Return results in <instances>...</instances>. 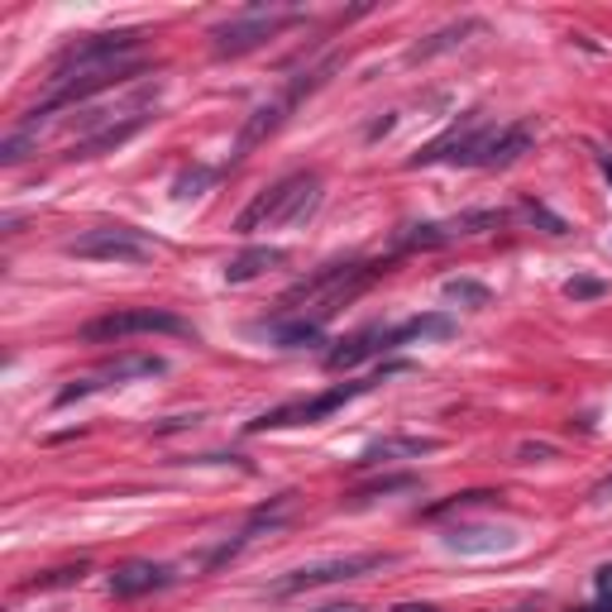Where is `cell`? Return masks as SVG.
<instances>
[{
  "instance_id": "3957f363",
  "label": "cell",
  "mask_w": 612,
  "mask_h": 612,
  "mask_svg": "<svg viewBox=\"0 0 612 612\" xmlns=\"http://www.w3.org/2000/svg\"><path fill=\"white\" fill-rule=\"evenodd\" d=\"M320 206V177L316 172H293L283 182L264 187L245 211L235 216V230L239 235H254V230H273V225H302Z\"/></svg>"
},
{
  "instance_id": "8fae6325",
  "label": "cell",
  "mask_w": 612,
  "mask_h": 612,
  "mask_svg": "<svg viewBox=\"0 0 612 612\" xmlns=\"http://www.w3.org/2000/svg\"><path fill=\"white\" fill-rule=\"evenodd\" d=\"M297 14H273V10H249V14H239V20H230V24H220L216 29V53L225 58V53H249V48H259L264 39H273L283 24H293Z\"/></svg>"
},
{
  "instance_id": "7c38bea8",
  "label": "cell",
  "mask_w": 612,
  "mask_h": 612,
  "mask_svg": "<svg viewBox=\"0 0 612 612\" xmlns=\"http://www.w3.org/2000/svg\"><path fill=\"white\" fill-rule=\"evenodd\" d=\"M531 144H536V125L531 120H512V125H497L483 144V164L478 168H512L522 154H531Z\"/></svg>"
},
{
  "instance_id": "d6986e66",
  "label": "cell",
  "mask_w": 612,
  "mask_h": 612,
  "mask_svg": "<svg viewBox=\"0 0 612 612\" xmlns=\"http://www.w3.org/2000/svg\"><path fill=\"white\" fill-rule=\"evenodd\" d=\"M278 264H287V249H278V245H254V249L239 254V259L225 264V283H249V278H259V273L278 268Z\"/></svg>"
},
{
  "instance_id": "603a6c76",
  "label": "cell",
  "mask_w": 612,
  "mask_h": 612,
  "mask_svg": "<svg viewBox=\"0 0 612 612\" xmlns=\"http://www.w3.org/2000/svg\"><path fill=\"white\" fill-rule=\"evenodd\" d=\"M29 149H39V135L34 130H10L6 144H0V164H20V158H29Z\"/></svg>"
},
{
  "instance_id": "5b68a950",
  "label": "cell",
  "mask_w": 612,
  "mask_h": 612,
  "mask_svg": "<svg viewBox=\"0 0 612 612\" xmlns=\"http://www.w3.org/2000/svg\"><path fill=\"white\" fill-rule=\"evenodd\" d=\"M68 259H91V264H149L158 254V239L130 225H96V230L77 235L62 245Z\"/></svg>"
},
{
  "instance_id": "e0dca14e",
  "label": "cell",
  "mask_w": 612,
  "mask_h": 612,
  "mask_svg": "<svg viewBox=\"0 0 612 612\" xmlns=\"http://www.w3.org/2000/svg\"><path fill=\"white\" fill-rule=\"evenodd\" d=\"M445 545L460 555H493V551H507L512 545V531H497V526H455L445 531Z\"/></svg>"
},
{
  "instance_id": "9c48e42d",
  "label": "cell",
  "mask_w": 612,
  "mask_h": 612,
  "mask_svg": "<svg viewBox=\"0 0 612 612\" xmlns=\"http://www.w3.org/2000/svg\"><path fill=\"white\" fill-rule=\"evenodd\" d=\"M383 565H393V555H345V560H326V565H302V570H293L287 579H278V584H273V593H278V599H287V593L320 589V584H340V579H359V574L383 570Z\"/></svg>"
},
{
  "instance_id": "4fadbf2b",
  "label": "cell",
  "mask_w": 612,
  "mask_h": 612,
  "mask_svg": "<svg viewBox=\"0 0 612 612\" xmlns=\"http://www.w3.org/2000/svg\"><path fill=\"white\" fill-rule=\"evenodd\" d=\"M374 354H393V349H388V326H364V330H354L349 340H340V345L326 354V368H330V374H345V368L374 359Z\"/></svg>"
},
{
  "instance_id": "cb8c5ba5",
  "label": "cell",
  "mask_w": 612,
  "mask_h": 612,
  "mask_svg": "<svg viewBox=\"0 0 612 612\" xmlns=\"http://www.w3.org/2000/svg\"><path fill=\"white\" fill-rule=\"evenodd\" d=\"M422 478H412V474H393V478H378V483H368V488L354 493V503H368V497H388V493H407L416 488Z\"/></svg>"
},
{
  "instance_id": "f546056e",
  "label": "cell",
  "mask_w": 612,
  "mask_h": 612,
  "mask_svg": "<svg viewBox=\"0 0 612 612\" xmlns=\"http://www.w3.org/2000/svg\"><path fill=\"white\" fill-rule=\"evenodd\" d=\"M316 612H368V608H359V603H326V608H316Z\"/></svg>"
},
{
  "instance_id": "7402d4cb",
  "label": "cell",
  "mask_w": 612,
  "mask_h": 612,
  "mask_svg": "<svg viewBox=\"0 0 612 612\" xmlns=\"http://www.w3.org/2000/svg\"><path fill=\"white\" fill-rule=\"evenodd\" d=\"M441 297L445 302H460V306H488V287L474 283V278H450L441 287Z\"/></svg>"
},
{
  "instance_id": "4316f807",
  "label": "cell",
  "mask_w": 612,
  "mask_h": 612,
  "mask_svg": "<svg viewBox=\"0 0 612 612\" xmlns=\"http://www.w3.org/2000/svg\"><path fill=\"white\" fill-rule=\"evenodd\" d=\"M593 589H599V603H603V612H612V565H603V570H599V579H593Z\"/></svg>"
},
{
  "instance_id": "277c9868",
  "label": "cell",
  "mask_w": 612,
  "mask_h": 612,
  "mask_svg": "<svg viewBox=\"0 0 612 612\" xmlns=\"http://www.w3.org/2000/svg\"><path fill=\"white\" fill-rule=\"evenodd\" d=\"M130 335H172V340H197V326L187 316L168 312V306H125V312L96 316L82 326V340L110 345V340H130Z\"/></svg>"
},
{
  "instance_id": "484cf974",
  "label": "cell",
  "mask_w": 612,
  "mask_h": 612,
  "mask_svg": "<svg viewBox=\"0 0 612 612\" xmlns=\"http://www.w3.org/2000/svg\"><path fill=\"white\" fill-rule=\"evenodd\" d=\"M565 297H574V302L603 297V283H599V278H570V283H565Z\"/></svg>"
},
{
  "instance_id": "ffe728a7",
  "label": "cell",
  "mask_w": 612,
  "mask_h": 612,
  "mask_svg": "<svg viewBox=\"0 0 612 612\" xmlns=\"http://www.w3.org/2000/svg\"><path fill=\"white\" fill-rule=\"evenodd\" d=\"M320 330H326V326H316V320H302V316H293V320H273V326H264L268 340H273V345H283V349L320 345Z\"/></svg>"
},
{
  "instance_id": "52a82bcc",
  "label": "cell",
  "mask_w": 612,
  "mask_h": 612,
  "mask_svg": "<svg viewBox=\"0 0 612 612\" xmlns=\"http://www.w3.org/2000/svg\"><path fill=\"white\" fill-rule=\"evenodd\" d=\"M335 68V62H326V68H316V72H306V77H297L293 87H287L283 96H273V101H264L254 116L245 120V130H239V139H235V158H245L249 149H259V144L268 139V135H278V125L287 120V110H293L306 91H316L320 82H326V72Z\"/></svg>"
},
{
  "instance_id": "1f68e13d",
  "label": "cell",
  "mask_w": 612,
  "mask_h": 612,
  "mask_svg": "<svg viewBox=\"0 0 612 612\" xmlns=\"http://www.w3.org/2000/svg\"><path fill=\"white\" fill-rule=\"evenodd\" d=\"M393 612H436V608H426V603H397Z\"/></svg>"
},
{
  "instance_id": "7a4b0ae2",
  "label": "cell",
  "mask_w": 612,
  "mask_h": 612,
  "mask_svg": "<svg viewBox=\"0 0 612 612\" xmlns=\"http://www.w3.org/2000/svg\"><path fill=\"white\" fill-rule=\"evenodd\" d=\"M407 368H412V364L388 359V364H378L368 378H349V383H335V388L316 393V397L283 402V407H273V412H264V416H254V422H249L245 431H249V436H264V431H283V426H316V422H326V416H335L340 407H349L354 397L374 393L383 378H393V374H407Z\"/></svg>"
},
{
  "instance_id": "ba28073f",
  "label": "cell",
  "mask_w": 612,
  "mask_h": 612,
  "mask_svg": "<svg viewBox=\"0 0 612 612\" xmlns=\"http://www.w3.org/2000/svg\"><path fill=\"white\" fill-rule=\"evenodd\" d=\"M493 135V125H483V120H464L455 125L450 135H441L436 144H426L422 154H412L407 158V168H431V164H450V168H478L483 164V144H488Z\"/></svg>"
},
{
  "instance_id": "5bb4252c",
  "label": "cell",
  "mask_w": 612,
  "mask_h": 612,
  "mask_svg": "<svg viewBox=\"0 0 612 612\" xmlns=\"http://www.w3.org/2000/svg\"><path fill=\"white\" fill-rule=\"evenodd\" d=\"M441 441L436 436H383L374 445H364V455L354 460L359 470H378V464H393V460H422V455H436Z\"/></svg>"
},
{
  "instance_id": "d4e9b609",
  "label": "cell",
  "mask_w": 612,
  "mask_h": 612,
  "mask_svg": "<svg viewBox=\"0 0 612 612\" xmlns=\"http://www.w3.org/2000/svg\"><path fill=\"white\" fill-rule=\"evenodd\" d=\"M87 565H68V570H48L43 579H29L24 593H39V589H62V584H82Z\"/></svg>"
},
{
  "instance_id": "6da1fadb",
  "label": "cell",
  "mask_w": 612,
  "mask_h": 612,
  "mask_svg": "<svg viewBox=\"0 0 612 612\" xmlns=\"http://www.w3.org/2000/svg\"><path fill=\"white\" fill-rule=\"evenodd\" d=\"M393 259H354V264H326L316 273H306L302 283H293L283 293V312H293L302 320H316V326H326V320L340 312L345 302H354L359 293H368L383 273H388Z\"/></svg>"
},
{
  "instance_id": "44dd1931",
  "label": "cell",
  "mask_w": 612,
  "mask_h": 612,
  "mask_svg": "<svg viewBox=\"0 0 612 612\" xmlns=\"http://www.w3.org/2000/svg\"><path fill=\"white\" fill-rule=\"evenodd\" d=\"M478 20H464V24H450V29H441L431 43H416L412 48V58H436V53H445V48H455V43H464V34H478Z\"/></svg>"
},
{
  "instance_id": "83f0119b",
  "label": "cell",
  "mask_w": 612,
  "mask_h": 612,
  "mask_svg": "<svg viewBox=\"0 0 612 612\" xmlns=\"http://www.w3.org/2000/svg\"><path fill=\"white\" fill-rule=\"evenodd\" d=\"M522 464H536V460H555V445H522L517 450Z\"/></svg>"
},
{
  "instance_id": "8992f818",
  "label": "cell",
  "mask_w": 612,
  "mask_h": 612,
  "mask_svg": "<svg viewBox=\"0 0 612 612\" xmlns=\"http://www.w3.org/2000/svg\"><path fill=\"white\" fill-rule=\"evenodd\" d=\"M139 43H144V29H116V34H82V39H72V43H62V53L53 58V87L68 82V77H77V72L106 68V62L139 58Z\"/></svg>"
},
{
  "instance_id": "4dcf8cb0",
  "label": "cell",
  "mask_w": 612,
  "mask_h": 612,
  "mask_svg": "<svg viewBox=\"0 0 612 612\" xmlns=\"http://www.w3.org/2000/svg\"><path fill=\"white\" fill-rule=\"evenodd\" d=\"M593 497H599V503H608V497H612V478H603L599 488H593Z\"/></svg>"
},
{
  "instance_id": "2e32d148",
  "label": "cell",
  "mask_w": 612,
  "mask_h": 612,
  "mask_svg": "<svg viewBox=\"0 0 612 612\" xmlns=\"http://www.w3.org/2000/svg\"><path fill=\"white\" fill-rule=\"evenodd\" d=\"M158 374H168V364L158 359V354H120V359H110L101 368V378H91V393L96 388H120V383H130V378H158Z\"/></svg>"
},
{
  "instance_id": "9a60e30c",
  "label": "cell",
  "mask_w": 612,
  "mask_h": 612,
  "mask_svg": "<svg viewBox=\"0 0 612 612\" xmlns=\"http://www.w3.org/2000/svg\"><path fill=\"white\" fill-rule=\"evenodd\" d=\"M164 584H172V570L149 565V560H130V565H120L110 574V593H116V599H139V593H154Z\"/></svg>"
},
{
  "instance_id": "d6a6232c",
  "label": "cell",
  "mask_w": 612,
  "mask_h": 612,
  "mask_svg": "<svg viewBox=\"0 0 612 612\" xmlns=\"http://www.w3.org/2000/svg\"><path fill=\"white\" fill-rule=\"evenodd\" d=\"M603 177H608V182H612V158H608V164H603Z\"/></svg>"
},
{
  "instance_id": "30bf717a",
  "label": "cell",
  "mask_w": 612,
  "mask_h": 612,
  "mask_svg": "<svg viewBox=\"0 0 612 612\" xmlns=\"http://www.w3.org/2000/svg\"><path fill=\"white\" fill-rule=\"evenodd\" d=\"M507 216L503 211H464L450 220H431V225H412V235H402V249H436V245H455V239H470L483 230H497Z\"/></svg>"
},
{
  "instance_id": "ac0fdd59",
  "label": "cell",
  "mask_w": 612,
  "mask_h": 612,
  "mask_svg": "<svg viewBox=\"0 0 612 612\" xmlns=\"http://www.w3.org/2000/svg\"><path fill=\"white\" fill-rule=\"evenodd\" d=\"M455 335V320L450 316H412L402 326H388V349L416 345V340H450Z\"/></svg>"
},
{
  "instance_id": "f1b7e54d",
  "label": "cell",
  "mask_w": 612,
  "mask_h": 612,
  "mask_svg": "<svg viewBox=\"0 0 612 612\" xmlns=\"http://www.w3.org/2000/svg\"><path fill=\"white\" fill-rule=\"evenodd\" d=\"M201 182H211V172H197V177H182V182H177V197H197V187Z\"/></svg>"
}]
</instances>
